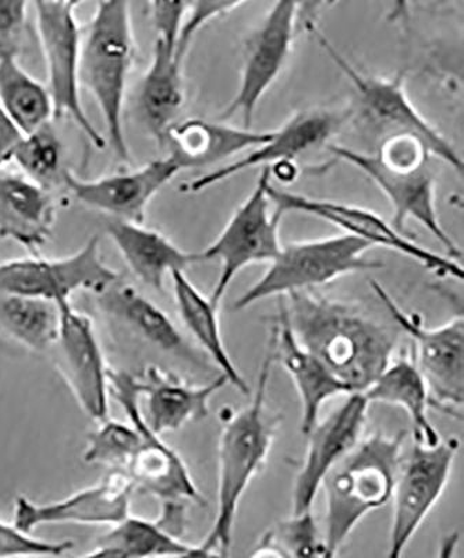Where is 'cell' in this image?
<instances>
[{
  "mask_svg": "<svg viewBox=\"0 0 464 558\" xmlns=\"http://www.w3.org/2000/svg\"><path fill=\"white\" fill-rule=\"evenodd\" d=\"M283 298L289 323L314 353L352 392H363L395 356L401 328L366 308L308 291Z\"/></svg>",
  "mask_w": 464,
  "mask_h": 558,
  "instance_id": "6da1fadb",
  "label": "cell"
},
{
  "mask_svg": "<svg viewBox=\"0 0 464 558\" xmlns=\"http://www.w3.org/2000/svg\"><path fill=\"white\" fill-rule=\"evenodd\" d=\"M269 338L252 402L222 423L218 446L217 517L202 549L206 556H228L239 505L249 483L261 472L276 441L282 417L267 405L268 384L276 366Z\"/></svg>",
  "mask_w": 464,
  "mask_h": 558,
  "instance_id": "7a4b0ae2",
  "label": "cell"
},
{
  "mask_svg": "<svg viewBox=\"0 0 464 558\" xmlns=\"http://www.w3.org/2000/svg\"><path fill=\"white\" fill-rule=\"evenodd\" d=\"M404 438L406 433H376L358 441L328 472L321 485L327 501L322 536L327 557L337 556L354 527L391 500L403 462Z\"/></svg>",
  "mask_w": 464,
  "mask_h": 558,
  "instance_id": "3957f363",
  "label": "cell"
},
{
  "mask_svg": "<svg viewBox=\"0 0 464 558\" xmlns=\"http://www.w3.org/2000/svg\"><path fill=\"white\" fill-rule=\"evenodd\" d=\"M136 57L130 0H97L82 38L80 83L91 94L105 123V138L114 156L129 161L123 131L124 97Z\"/></svg>",
  "mask_w": 464,
  "mask_h": 558,
  "instance_id": "277c9868",
  "label": "cell"
},
{
  "mask_svg": "<svg viewBox=\"0 0 464 558\" xmlns=\"http://www.w3.org/2000/svg\"><path fill=\"white\" fill-rule=\"evenodd\" d=\"M371 248L370 243L347 233L282 246L266 274L234 301L233 308L244 311L264 299L327 286L349 274L378 270L382 263L366 257Z\"/></svg>",
  "mask_w": 464,
  "mask_h": 558,
  "instance_id": "5b68a950",
  "label": "cell"
},
{
  "mask_svg": "<svg viewBox=\"0 0 464 558\" xmlns=\"http://www.w3.org/2000/svg\"><path fill=\"white\" fill-rule=\"evenodd\" d=\"M82 2L84 0H34L37 33L47 64V86L54 117H69L95 147L105 148L107 138L94 126L80 97L83 33L76 9Z\"/></svg>",
  "mask_w": 464,
  "mask_h": 558,
  "instance_id": "8992f818",
  "label": "cell"
},
{
  "mask_svg": "<svg viewBox=\"0 0 464 558\" xmlns=\"http://www.w3.org/2000/svg\"><path fill=\"white\" fill-rule=\"evenodd\" d=\"M379 302L401 331L414 342V362L430 391L431 408L462 418L464 401V320L453 317L442 326H424L417 314H407L393 301L386 288L371 282Z\"/></svg>",
  "mask_w": 464,
  "mask_h": 558,
  "instance_id": "52a82bcc",
  "label": "cell"
},
{
  "mask_svg": "<svg viewBox=\"0 0 464 558\" xmlns=\"http://www.w3.org/2000/svg\"><path fill=\"white\" fill-rule=\"evenodd\" d=\"M271 179L269 168H262L256 187L229 219L221 235L206 251L199 252L203 262L221 263L217 286L209 296L217 307L239 272L252 264L272 262L281 252L279 226L284 214L277 208L269 211L272 204L268 196Z\"/></svg>",
  "mask_w": 464,
  "mask_h": 558,
  "instance_id": "ba28073f",
  "label": "cell"
},
{
  "mask_svg": "<svg viewBox=\"0 0 464 558\" xmlns=\"http://www.w3.org/2000/svg\"><path fill=\"white\" fill-rule=\"evenodd\" d=\"M309 29L316 34L323 51L356 88L364 113L383 138L398 136V134H411V136L422 138L430 148L432 157L441 159L456 172L463 173L462 157L459 156L452 144L414 108L407 97L406 88H404L402 74L393 78L368 76L342 57L337 48L321 33L317 32V28Z\"/></svg>",
  "mask_w": 464,
  "mask_h": 558,
  "instance_id": "9c48e42d",
  "label": "cell"
},
{
  "mask_svg": "<svg viewBox=\"0 0 464 558\" xmlns=\"http://www.w3.org/2000/svg\"><path fill=\"white\" fill-rule=\"evenodd\" d=\"M109 396L126 412L130 423L142 432L143 441L127 468L134 487L159 498L161 502L193 501L207 506L198 492L186 463L161 436L149 430L144 421L136 376L127 372L108 371Z\"/></svg>",
  "mask_w": 464,
  "mask_h": 558,
  "instance_id": "30bf717a",
  "label": "cell"
},
{
  "mask_svg": "<svg viewBox=\"0 0 464 558\" xmlns=\"http://www.w3.org/2000/svg\"><path fill=\"white\" fill-rule=\"evenodd\" d=\"M119 274L103 262L98 236L66 257H28L0 262V288L19 295L59 302L74 293L98 295L119 281Z\"/></svg>",
  "mask_w": 464,
  "mask_h": 558,
  "instance_id": "8fae6325",
  "label": "cell"
},
{
  "mask_svg": "<svg viewBox=\"0 0 464 558\" xmlns=\"http://www.w3.org/2000/svg\"><path fill=\"white\" fill-rule=\"evenodd\" d=\"M268 196L278 211L282 214L294 211L322 219V221L342 229L343 233H347V235L363 239L373 247H386L389 251L401 253L403 256L420 263L428 271H432L439 277H451L463 281L464 270L461 262L420 246L408 235L396 231L392 223L370 209L284 192L272 186V183L269 184Z\"/></svg>",
  "mask_w": 464,
  "mask_h": 558,
  "instance_id": "7c38bea8",
  "label": "cell"
},
{
  "mask_svg": "<svg viewBox=\"0 0 464 558\" xmlns=\"http://www.w3.org/2000/svg\"><path fill=\"white\" fill-rule=\"evenodd\" d=\"M57 305L58 332L48 352L80 410L93 421L101 422L109 417V368L93 318L76 311L68 299Z\"/></svg>",
  "mask_w": 464,
  "mask_h": 558,
  "instance_id": "4fadbf2b",
  "label": "cell"
},
{
  "mask_svg": "<svg viewBox=\"0 0 464 558\" xmlns=\"http://www.w3.org/2000/svg\"><path fill=\"white\" fill-rule=\"evenodd\" d=\"M459 441H439L436 446L414 442L407 460L402 462L393 488V517L388 557H401L423 522L436 507L448 486Z\"/></svg>",
  "mask_w": 464,
  "mask_h": 558,
  "instance_id": "5bb4252c",
  "label": "cell"
},
{
  "mask_svg": "<svg viewBox=\"0 0 464 558\" xmlns=\"http://www.w3.org/2000/svg\"><path fill=\"white\" fill-rule=\"evenodd\" d=\"M328 151L342 161L361 169L381 192L386 194L393 208L392 226L396 231L406 232L407 219L422 223L442 247L447 256L461 262L463 253L457 244L448 235L439 222L436 201V179L430 163L416 169H401L387 166L377 154H366L356 149L329 144Z\"/></svg>",
  "mask_w": 464,
  "mask_h": 558,
  "instance_id": "9a60e30c",
  "label": "cell"
},
{
  "mask_svg": "<svg viewBox=\"0 0 464 558\" xmlns=\"http://www.w3.org/2000/svg\"><path fill=\"white\" fill-rule=\"evenodd\" d=\"M301 4L296 0H276L266 19L247 44L241 86L222 113L223 121L239 114L243 128L252 129L261 98L281 74L291 54L294 28Z\"/></svg>",
  "mask_w": 464,
  "mask_h": 558,
  "instance_id": "2e32d148",
  "label": "cell"
},
{
  "mask_svg": "<svg viewBox=\"0 0 464 558\" xmlns=\"http://www.w3.org/2000/svg\"><path fill=\"white\" fill-rule=\"evenodd\" d=\"M134 490L136 487L126 471L111 470L103 480L63 500L38 505L19 496L14 501L13 523L27 533L57 523L113 526L130 515Z\"/></svg>",
  "mask_w": 464,
  "mask_h": 558,
  "instance_id": "e0dca14e",
  "label": "cell"
},
{
  "mask_svg": "<svg viewBox=\"0 0 464 558\" xmlns=\"http://www.w3.org/2000/svg\"><path fill=\"white\" fill-rule=\"evenodd\" d=\"M181 171L176 161L168 156L134 171L97 179L78 178L66 169L63 184L84 206L113 219L144 223L149 203Z\"/></svg>",
  "mask_w": 464,
  "mask_h": 558,
  "instance_id": "ac0fdd59",
  "label": "cell"
},
{
  "mask_svg": "<svg viewBox=\"0 0 464 558\" xmlns=\"http://www.w3.org/2000/svg\"><path fill=\"white\" fill-rule=\"evenodd\" d=\"M368 405L363 392L349 393L346 402L307 433L306 458L293 486L292 515L312 511L328 472L362 440Z\"/></svg>",
  "mask_w": 464,
  "mask_h": 558,
  "instance_id": "d6986e66",
  "label": "cell"
},
{
  "mask_svg": "<svg viewBox=\"0 0 464 558\" xmlns=\"http://www.w3.org/2000/svg\"><path fill=\"white\" fill-rule=\"evenodd\" d=\"M346 114L329 111V109H307L294 114L279 131L271 132V136L252 148V153L239 161L218 168L217 171L204 174L194 181L183 184L182 191L198 193L208 187L228 181L236 174L257 167H271L273 163L294 161L297 157L326 144L341 131Z\"/></svg>",
  "mask_w": 464,
  "mask_h": 558,
  "instance_id": "ffe728a7",
  "label": "cell"
},
{
  "mask_svg": "<svg viewBox=\"0 0 464 558\" xmlns=\"http://www.w3.org/2000/svg\"><path fill=\"white\" fill-rule=\"evenodd\" d=\"M134 376L139 397L146 398V410L142 408L144 421L149 430L161 437L206 418L209 401L229 384L227 377L219 375L216 380L196 386L158 366H148Z\"/></svg>",
  "mask_w": 464,
  "mask_h": 558,
  "instance_id": "44dd1931",
  "label": "cell"
},
{
  "mask_svg": "<svg viewBox=\"0 0 464 558\" xmlns=\"http://www.w3.org/2000/svg\"><path fill=\"white\" fill-rule=\"evenodd\" d=\"M276 362L291 376L302 402V433L307 435L319 418L323 402L352 393L351 388L333 375L319 359L304 348L289 323L283 298L279 302L276 324L271 330Z\"/></svg>",
  "mask_w": 464,
  "mask_h": 558,
  "instance_id": "7402d4cb",
  "label": "cell"
},
{
  "mask_svg": "<svg viewBox=\"0 0 464 558\" xmlns=\"http://www.w3.org/2000/svg\"><path fill=\"white\" fill-rule=\"evenodd\" d=\"M107 235L111 238L130 271L155 291L162 292L173 271H186L202 263V254L183 251L171 239L144 223L109 219Z\"/></svg>",
  "mask_w": 464,
  "mask_h": 558,
  "instance_id": "603a6c76",
  "label": "cell"
},
{
  "mask_svg": "<svg viewBox=\"0 0 464 558\" xmlns=\"http://www.w3.org/2000/svg\"><path fill=\"white\" fill-rule=\"evenodd\" d=\"M57 206L47 189L23 173L0 171V239L37 253L48 243Z\"/></svg>",
  "mask_w": 464,
  "mask_h": 558,
  "instance_id": "cb8c5ba5",
  "label": "cell"
},
{
  "mask_svg": "<svg viewBox=\"0 0 464 558\" xmlns=\"http://www.w3.org/2000/svg\"><path fill=\"white\" fill-rule=\"evenodd\" d=\"M271 132L237 129L206 119H187L176 122L167 133L163 146L169 157L183 169H196L222 162L237 153L247 151L267 142Z\"/></svg>",
  "mask_w": 464,
  "mask_h": 558,
  "instance_id": "d4e9b609",
  "label": "cell"
},
{
  "mask_svg": "<svg viewBox=\"0 0 464 558\" xmlns=\"http://www.w3.org/2000/svg\"><path fill=\"white\" fill-rule=\"evenodd\" d=\"M363 393L368 402L388 403L406 411L417 445L436 446L442 440L428 416L431 408L430 391L414 362L412 349L393 356L381 375Z\"/></svg>",
  "mask_w": 464,
  "mask_h": 558,
  "instance_id": "484cf974",
  "label": "cell"
},
{
  "mask_svg": "<svg viewBox=\"0 0 464 558\" xmlns=\"http://www.w3.org/2000/svg\"><path fill=\"white\" fill-rule=\"evenodd\" d=\"M183 61L161 41L155 43L151 64L139 84L137 111L147 132L163 146L184 105Z\"/></svg>",
  "mask_w": 464,
  "mask_h": 558,
  "instance_id": "4316f807",
  "label": "cell"
},
{
  "mask_svg": "<svg viewBox=\"0 0 464 558\" xmlns=\"http://www.w3.org/2000/svg\"><path fill=\"white\" fill-rule=\"evenodd\" d=\"M99 308L164 352L187 355L188 348L171 317L132 286L114 282L95 295Z\"/></svg>",
  "mask_w": 464,
  "mask_h": 558,
  "instance_id": "83f0119b",
  "label": "cell"
},
{
  "mask_svg": "<svg viewBox=\"0 0 464 558\" xmlns=\"http://www.w3.org/2000/svg\"><path fill=\"white\" fill-rule=\"evenodd\" d=\"M86 557L206 556L199 545H188L159 520L129 515L95 542Z\"/></svg>",
  "mask_w": 464,
  "mask_h": 558,
  "instance_id": "f1b7e54d",
  "label": "cell"
},
{
  "mask_svg": "<svg viewBox=\"0 0 464 558\" xmlns=\"http://www.w3.org/2000/svg\"><path fill=\"white\" fill-rule=\"evenodd\" d=\"M171 279L178 311L184 326L216 362L221 375L228 378L229 384L246 396L249 387L224 345L221 326H219L218 307L213 305L211 299L198 291L184 271H173Z\"/></svg>",
  "mask_w": 464,
  "mask_h": 558,
  "instance_id": "f546056e",
  "label": "cell"
},
{
  "mask_svg": "<svg viewBox=\"0 0 464 558\" xmlns=\"http://www.w3.org/2000/svg\"><path fill=\"white\" fill-rule=\"evenodd\" d=\"M58 326L57 303L0 288V337L29 352L44 353L51 349Z\"/></svg>",
  "mask_w": 464,
  "mask_h": 558,
  "instance_id": "4dcf8cb0",
  "label": "cell"
},
{
  "mask_svg": "<svg viewBox=\"0 0 464 558\" xmlns=\"http://www.w3.org/2000/svg\"><path fill=\"white\" fill-rule=\"evenodd\" d=\"M0 105L23 134L38 131L54 117L47 84L32 76L17 57L0 58Z\"/></svg>",
  "mask_w": 464,
  "mask_h": 558,
  "instance_id": "1f68e13d",
  "label": "cell"
},
{
  "mask_svg": "<svg viewBox=\"0 0 464 558\" xmlns=\"http://www.w3.org/2000/svg\"><path fill=\"white\" fill-rule=\"evenodd\" d=\"M12 162L16 163L24 177L47 191L58 183L63 184V174L66 172L63 168V144L51 123L24 134Z\"/></svg>",
  "mask_w": 464,
  "mask_h": 558,
  "instance_id": "d6a6232c",
  "label": "cell"
},
{
  "mask_svg": "<svg viewBox=\"0 0 464 558\" xmlns=\"http://www.w3.org/2000/svg\"><path fill=\"white\" fill-rule=\"evenodd\" d=\"M99 426L87 436V447L83 453L89 465L127 471L134 453L143 441L142 432L133 423L103 418Z\"/></svg>",
  "mask_w": 464,
  "mask_h": 558,
  "instance_id": "836d02e7",
  "label": "cell"
},
{
  "mask_svg": "<svg viewBox=\"0 0 464 558\" xmlns=\"http://www.w3.org/2000/svg\"><path fill=\"white\" fill-rule=\"evenodd\" d=\"M282 557H327L322 536H319L313 512L292 515L267 533Z\"/></svg>",
  "mask_w": 464,
  "mask_h": 558,
  "instance_id": "e575fe53",
  "label": "cell"
},
{
  "mask_svg": "<svg viewBox=\"0 0 464 558\" xmlns=\"http://www.w3.org/2000/svg\"><path fill=\"white\" fill-rule=\"evenodd\" d=\"M74 547L73 541H44L20 530L14 523L0 521V558L61 557Z\"/></svg>",
  "mask_w": 464,
  "mask_h": 558,
  "instance_id": "d590c367",
  "label": "cell"
},
{
  "mask_svg": "<svg viewBox=\"0 0 464 558\" xmlns=\"http://www.w3.org/2000/svg\"><path fill=\"white\" fill-rule=\"evenodd\" d=\"M192 3L193 0H148L157 39L174 53Z\"/></svg>",
  "mask_w": 464,
  "mask_h": 558,
  "instance_id": "8d00e7d4",
  "label": "cell"
},
{
  "mask_svg": "<svg viewBox=\"0 0 464 558\" xmlns=\"http://www.w3.org/2000/svg\"><path fill=\"white\" fill-rule=\"evenodd\" d=\"M246 2L248 0H193L186 22L183 24L181 37H179L176 57L184 61L190 44L199 29L207 26L211 20L223 16Z\"/></svg>",
  "mask_w": 464,
  "mask_h": 558,
  "instance_id": "74e56055",
  "label": "cell"
},
{
  "mask_svg": "<svg viewBox=\"0 0 464 558\" xmlns=\"http://www.w3.org/2000/svg\"><path fill=\"white\" fill-rule=\"evenodd\" d=\"M29 0H0V58L17 57L27 29Z\"/></svg>",
  "mask_w": 464,
  "mask_h": 558,
  "instance_id": "f35d334b",
  "label": "cell"
},
{
  "mask_svg": "<svg viewBox=\"0 0 464 558\" xmlns=\"http://www.w3.org/2000/svg\"><path fill=\"white\" fill-rule=\"evenodd\" d=\"M23 136L24 134L0 105V171L7 163L12 162L13 154Z\"/></svg>",
  "mask_w": 464,
  "mask_h": 558,
  "instance_id": "ab89813d",
  "label": "cell"
},
{
  "mask_svg": "<svg viewBox=\"0 0 464 558\" xmlns=\"http://www.w3.org/2000/svg\"><path fill=\"white\" fill-rule=\"evenodd\" d=\"M268 168L272 177H277L278 181L282 183H291L297 177V168L294 167L293 161L273 163Z\"/></svg>",
  "mask_w": 464,
  "mask_h": 558,
  "instance_id": "60d3db41",
  "label": "cell"
},
{
  "mask_svg": "<svg viewBox=\"0 0 464 558\" xmlns=\"http://www.w3.org/2000/svg\"><path fill=\"white\" fill-rule=\"evenodd\" d=\"M339 0H327L328 4H335ZM408 0H393L391 13H389L388 20L389 22H404V20L408 19Z\"/></svg>",
  "mask_w": 464,
  "mask_h": 558,
  "instance_id": "b9f144b4",
  "label": "cell"
},
{
  "mask_svg": "<svg viewBox=\"0 0 464 558\" xmlns=\"http://www.w3.org/2000/svg\"><path fill=\"white\" fill-rule=\"evenodd\" d=\"M296 2H297L298 4H301V7H302V4H303L304 2H307V0H296Z\"/></svg>",
  "mask_w": 464,
  "mask_h": 558,
  "instance_id": "7bdbcfd3",
  "label": "cell"
}]
</instances>
